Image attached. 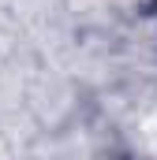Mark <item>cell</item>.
<instances>
[{"label":"cell","instance_id":"cell-1","mask_svg":"<svg viewBox=\"0 0 157 160\" xmlns=\"http://www.w3.org/2000/svg\"><path fill=\"white\" fill-rule=\"evenodd\" d=\"M154 8H157V0H154Z\"/></svg>","mask_w":157,"mask_h":160}]
</instances>
